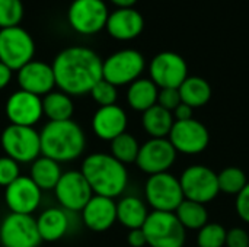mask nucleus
<instances>
[{"label": "nucleus", "instance_id": "1", "mask_svg": "<svg viewBox=\"0 0 249 247\" xmlns=\"http://www.w3.org/2000/svg\"><path fill=\"white\" fill-rule=\"evenodd\" d=\"M102 63L101 57L88 47L64 48L51 64L55 86L69 96L88 95L102 80Z\"/></svg>", "mask_w": 249, "mask_h": 247}, {"label": "nucleus", "instance_id": "2", "mask_svg": "<svg viewBox=\"0 0 249 247\" xmlns=\"http://www.w3.org/2000/svg\"><path fill=\"white\" fill-rule=\"evenodd\" d=\"M41 156L58 163H67L79 159L86 147L83 130L73 119L48 121L39 132Z\"/></svg>", "mask_w": 249, "mask_h": 247}, {"label": "nucleus", "instance_id": "3", "mask_svg": "<svg viewBox=\"0 0 249 247\" xmlns=\"http://www.w3.org/2000/svg\"><path fill=\"white\" fill-rule=\"evenodd\" d=\"M80 172L93 195L114 199L120 197L128 185L127 167L107 153L89 154L83 160Z\"/></svg>", "mask_w": 249, "mask_h": 247}, {"label": "nucleus", "instance_id": "4", "mask_svg": "<svg viewBox=\"0 0 249 247\" xmlns=\"http://www.w3.org/2000/svg\"><path fill=\"white\" fill-rule=\"evenodd\" d=\"M147 246L150 247H184L187 233L175 213L152 211L142 227Z\"/></svg>", "mask_w": 249, "mask_h": 247}, {"label": "nucleus", "instance_id": "5", "mask_svg": "<svg viewBox=\"0 0 249 247\" xmlns=\"http://www.w3.org/2000/svg\"><path fill=\"white\" fill-rule=\"evenodd\" d=\"M0 144L7 157L20 163H32L41 156L39 132L34 127L9 124L1 135Z\"/></svg>", "mask_w": 249, "mask_h": 247}, {"label": "nucleus", "instance_id": "6", "mask_svg": "<svg viewBox=\"0 0 249 247\" xmlns=\"http://www.w3.org/2000/svg\"><path fill=\"white\" fill-rule=\"evenodd\" d=\"M35 42L31 33L20 28L0 29V61L12 71H18L34 60Z\"/></svg>", "mask_w": 249, "mask_h": 247}, {"label": "nucleus", "instance_id": "7", "mask_svg": "<svg viewBox=\"0 0 249 247\" xmlns=\"http://www.w3.org/2000/svg\"><path fill=\"white\" fill-rule=\"evenodd\" d=\"M146 66L144 57L137 49H121L111 54L102 63V79L108 83L118 86L131 84L140 79Z\"/></svg>", "mask_w": 249, "mask_h": 247}, {"label": "nucleus", "instance_id": "8", "mask_svg": "<svg viewBox=\"0 0 249 247\" xmlns=\"http://www.w3.org/2000/svg\"><path fill=\"white\" fill-rule=\"evenodd\" d=\"M144 195L147 204L155 211L175 213L184 201L179 179L169 172L149 176L144 186Z\"/></svg>", "mask_w": 249, "mask_h": 247}, {"label": "nucleus", "instance_id": "9", "mask_svg": "<svg viewBox=\"0 0 249 247\" xmlns=\"http://www.w3.org/2000/svg\"><path fill=\"white\" fill-rule=\"evenodd\" d=\"M184 199L207 204L219 195L217 173L203 165L187 167L179 178Z\"/></svg>", "mask_w": 249, "mask_h": 247}, {"label": "nucleus", "instance_id": "10", "mask_svg": "<svg viewBox=\"0 0 249 247\" xmlns=\"http://www.w3.org/2000/svg\"><path fill=\"white\" fill-rule=\"evenodd\" d=\"M109 12L105 0H73L67 20L80 35H93L101 32L108 20Z\"/></svg>", "mask_w": 249, "mask_h": 247}, {"label": "nucleus", "instance_id": "11", "mask_svg": "<svg viewBox=\"0 0 249 247\" xmlns=\"http://www.w3.org/2000/svg\"><path fill=\"white\" fill-rule=\"evenodd\" d=\"M41 237L32 215L10 213L0 223V245L3 247H38Z\"/></svg>", "mask_w": 249, "mask_h": 247}, {"label": "nucleus", "instance_id": "12", "mask_svg": "<svg viewBox=\"0 0 249 247\" xmlns=\"http://www.w3.org/2000/svg\"><path fill=\"white\" fill-rule=\"evenodd\" d=\"M149 73L159 89H178L188 77V67L179 54L163 51L152 58Z\"/></svg>", "mask_w": 249, "mask_h": 247}, {"label": "nucleus", "instance_id": "13", "mask_svg": "<svg viewBox=\"0 0 249 247\" xmlns=\"http://www.w3.org/2000/svg\"><path fill=\"white\" fill-rule=\"evenodd\" d=\"M54 192L61 208L71 213L82 211L93 197V192L80 170L63 172Z\"/></svg>", "mask_w": 249, "mask_h": 247}, {"label": "nucleus", "instance_id": "14", "mask_svg": "<svg viewBox=\"0 0 249 247\" xmlns=\"http://www.w3.org/2000/svg\"><path fill=\"white\" fill-rule=\"evenodd\" d=\"M168 140L177 153L191 156L200 154L209 147L210 134L203 122L193 118L188 121H175Z\"/></svg>", "mask_w": 249, "mask_h": 247}, {"label": "nucleus", "instance_id": "15", "mask_svg": "<svg viewBox=\"0 0 249 247\" xmlns=\"http://www.w3.org/2000/svg\"><path fill=\"white\" fill-rule=\"evenodd\" d=\"M177 154V150L168 138H150L140 146L136 165L150 176L165 173L174 166Z\"/></svg>", "mask_w": 249, "mask_h": 247}, {"label": "nucleus", "instance_id": "16", "mask_svg": "<svg viewBox=\"0 0 249 247\" xmlns=\"http://www.w3.org/2000/svg\"><path fill=\"white\" fill-rule=\"evenodd\" d=\"M42 198V191L29 176H19L15 182L4 188V202L10 213L32 215Z\"/></svg>", "mask_w": 249, "mask_h": 247}, {"label": "nucleus", "instance_id": "17", "mask_svg": "<svg viewBox=\"0 0 249 247\" xmlns=\"http://www.w3.org/2000/svg\"><path fill=\"white\" fill-rule=\"evenodd\" d=\"M4 112L12 125L34 127L44 115L42 99L36 95L19 89L6 100Z\"/></svg>", "mask_w": 249, "mask_h": 247}, {"label": "nucleus", "instance_id": "18", "mask_svg": "<svg viewBox=\"0 0 249 247\" xmlns=\"http://www.w3.org/2000/svg\"><path fill=\"white\" fill-rule=\"evenodd\" d=\"M18 84L20 90L36 96H45L53 92L55 86V77L51 64L32 60L18 70Z\"/></svg>", "mask_w": 249, "mask_h": 247}, {"label": "nucleus", "instance_id": "19", "mask_svg": "<svg viewBox=\"0 0 249 247\" xmlns=\"http://www.w3.org/2000/svg\"><path fill=\"white\" fill-rule=\"evenodd\" d=\"M80 213L89 230L102 233L109 230L117 221V202L107 197L93 195Z\"/></svg>", "mask_w": 249, "mask_h": 247}, {"label": "nucleus", "instance_id": "20", "mask_svg": "<svg viewBox=\"0 0 249 247\" xmlns=\"http://www.w3.org/2000/svg\"><path fill=\"white\" fill-rule=\"evenodd\" d=\"M127 114L125 111L115 105L101 106L92 118V130L95 135L104 141H112L118 135L124 134L127 130Z\"/></svg>", "mask_w": 249, "mask_h": 247}, {"label": "nucleus", "instance_id": "21", "mask_svg": "<svg viewBox=\"0 0 249 247\" xmlns=\"http://www.w3.org/2000/svg\"><path fill=\"white\" fill-rule=\"evenodd\" d=\"M144 28V19L134 7H123L109 13L105 29L108 33L120 41H130L137 38Z\"/></svg>", "mask_w": 249, "mask_h": 247}, {"label": "nucleus", "instance_id": "22", "mask_svg": "<svg viewBox=\"0 0 249 247\" xmlns=\"http://www.w3.org/2000/svg\"><path fill=\"white\" fill-rule=\"evenodd\" d=\"M38 233L42 242H57L66 236L70 227V218L63 208H48L36 218Z\"/></svg>", "mask_w": 249, "mask_h": 247}, {"label": "nucleus", "instance_id": "23", "mask_svg": "<svg viewBox=\"0 0 249 247\" xmlns=\"http://www.w3.org/2000/svg\"><path fill=\"white\" fill-rule=\"evenodd\" d=\"M149 215L146 204L137 197H124L117 204V221L128 229H142Z\"/></svg>", "mask_w": 249, "mask_h": 247}, {"label": "nucleus", "instance_id": "24", "mask_svg": "<svg viewBox=\"0 0 249 247\" xmlns=\"http://www.w3.org/2000/svg\"><path fill=\"white\" fill-rule=\"evenodd\" d=\"M159 87L150 79L134 80L127 90L128 106L137 112H144L158 103Z\"/></svg>", "mask_w": 249, "mask_h": 247}, {"label": "nucleus", "instance_id": "25", "mask_svg": "<svg viewBox=\"0 0 249 247\" xmlns=\"http://www.w3.org/2000/svg\"><path fill=\"white\" fill-rule=\"evenodd\" d=\"M61 175L63 170L60 163L45 156H39L35 162L31 163L29 178L41 191H54Z\"/></svg>", "mask_w": 249, "mask_h": 247}, {"label": "nucleus", "instance_id": "26", "mask_svg": "<svg viewBox=\"0 0 249 247\" xmlns=\"http://www.w3.org/2000/svg\"><path fill=\"white\" fill-rule=\"evenodd\" d=\"M174 115L158 103L143 112L142 125L150 138H168L174 127Z\"/></svg>", "mask_w": 249, "mask_h": 247}, {"label": "nucleus", "instance_id": "27", "mask_svg": "<svg viewBox=\"0 0 249 247\" xmlns=\"http://www.w3.org/2000/svg\"><path fill=\"white\" fill-rule=\"evenodd\" d=\"M178 90L181 95V102L191 106L193 109L207 105L212 98V87L209 82L198 76H188L178 87Z\"/></svg>", "mask_w": 249, "mask_h": 247}, {"label": "nucleus", "instance_id": "28", "mask_svg": "<svg viewBox=\"0 0 249 247\" xmlns=\"http://www.w3.org/2000/svg\"><path fill=\"white\" fill-rule=\"evenodd\" d=\"M42 112L50 121H69L73 116L74 105L71 96L61 90H53L42 98Z\"/></svg>", "mask_w": 249, "mask_h": 247}, {"label": "nucleus", "instance_id": "29", "mask_svg": "<svg viewBox=\"0 0 249 247\" xmlns=\"http://www.w3.org/2000/svg\"><path fill=\"white\" fill-rule=\"evenodd\" d=\"M175 215L187 230H200L209 223V213L204 204L184 199L175 210Z\"/></svg>", "mask_w": 249, "mask_h": 247}, {"label": "nucleus", "instance_id": "30", "mask_svg": "<svg viewBox=\"0 0 249 247\" xmlns=\"http://www.w3.org/2000/svg\"><path fill=\"white\" fill-rule=\"evenodd\" d=\"M139 150H140V144H139L137 138L128 132H124L111 141V153L109 154L125 166L130 163H136Z\"/></svg>", "mask_w": 249, "mask_h": 247}, {"label": "nucleus", "instance_id": "31", "mask_svg": "<svg viewBox=\"0 0 249 247\" xmlns=\"http://www.w3.org/2000/svg\"><path fill=\"white\" fill-rule=\"evenodd\" d=\"M219 191L228 195H238L248 183L247 175L236 166H229L217 173Z\"/></svg>", "mask_w": 249, "mask_h": 247}, {"label": "nucleus", "instance_id": "32", "mask_svg": "<svg viewBox=\"0 0 249 247\" xmlns=\"http://www.w3.org/2000/svg\"><path fill=\"white\" fill-rule=\"evenodd\" d=\"M228 230L219 223H207L198 230L197 245L198 247H223L226 245Z\"/></svg>", "mask_w": 249, "mask_h": 247}, {"label": "nucleus", "instance_id": "33", "mask_svg": "<svg viewBox=\"0 0 249 247\" xmlns=\"http://www.w3.org/2000/svg\"><path fill=\"white\" fill-rule=\"evenodd\" d=\"M23 12L22 0H0V29L19 26Z\"/></svg>", "mask_w": 249, "mask_h": 247}, {"label": "nucleus", "instance_id": "34", "mask_svg": "<svg viewBox=\"0 0 249 247\" xmlns=\"http://www.w3.org/2000/svg\"><path fill=\"white\" fill-rule=\"evenodd\" d=\"M89 95L99 105V108L101 106H111V105H115V102H117L118 90L114 84H111L102 79L92 87Z\"/></svg>", "mask_w": 249, "mask_h": 247}, {"label": "nucleus", "instance_id": "35", "mask_svg": "<svg viewBox=\"0 0 249 247\" xmlns=\"http://www.w3.org/2000/svg\"><path fill=\"white\" fill-rule=\"evenodd\" d=\"M20 176L19 163L13 159L3 156L0 157V186L6 188Z\"/></svg>", "mask_w": 249, "mask_h": 247}, {"label": "nucleus", "instance_id": "36", "mask_svg": "<svg viewBox=\"0 0 249 247\" xmlns=\"http://www.w3.org/2000/svg\"><path fill=\"white\" fill-rule=\"evenodd\" d=\"M181 103V95L178 89H159L158 105L165 108L169 112H174L175 108Z\"/></svg>", "mask_w": 249, "mask_h": 247}, {"label": "nucleus", "instance_id": "37", "mask_svg": "<svg viewBox=\"0 0 249 247\" xmlns=\"http://www.w3.org/2000/svg\"><path fill=\"white\" fill-rule=\"evenodd\" d=\"M228 247H249V234L247 230L241 227L231 229L226 234V245Z\"/></svg>", "mask_w": 249, "mask_h": 247}, {"label": "nucleus", "instance_id": "38", "mask_svg": "<svg viewBox=\"0 0 249 247\" xmlns=\"http://www.w3.org/2000/svg\"><path fill=\"white\" fill-rule=\"evenodd\" d=\"M235 210L239 218L249 224V182L247 186L236 195L235 201Z\"/></svg>", "mask_w": 249, "mask_h": 247}, {"label": "nucleus", "instance_id": "39", "mask_svg": "<svg viewBox=\"0 0 249 247\" xmlns=\"http://www.w3.org/2000/svg\"><path fill=\"white\" fill-rule=\"evenodd\" d=\"M127 243L131 247L147 246V240H146V236H144L143 230L142 229L130 230L128 231V236H127Z\"/></svg>", "mask_w": 249, "mask_h": 247}, {"label": "nucleus", "instance_id": "40", "mask_svg": "<svg viewBox=\"0 0 249 247\" xmlns=\"http://www.w3.org/2000/svg\"><path fill=\"white\" fill-rule=\"evenodd\" d=\"M193 114H194V109L191 106L182 103V102L172 112L175 121H188V119H193Z\"/></svg>", "mask_w": 249, "mask_h": 247}, {"label": "nucleus", "instance_id": "41", "mask_svg": "<svg viewBox=\"0 0 249 247\" xmlns=\"http://www.w3.org/2000/svg\"><path fill=\"white\" fill-rule=\"evenodd\" d=\"M12 80V70L0 61V90H3Z\"/></svg>", "mask_w": 249, "mask_h": 247}, {"label": "nucleus", "instance_id": "42", "mask_svg": "<svg viewBox=\"0 0 249 247\" xmlns=\"http://www.w3.org/2000/svg\"><path fill=\"white\" fill-rule=\"evenodd\" d=\"M111 3H114L118 9H123V7H133L137 0H109Z\"/></svg>", "mask_w": 249, "mask_h": 247}]
</instances>
